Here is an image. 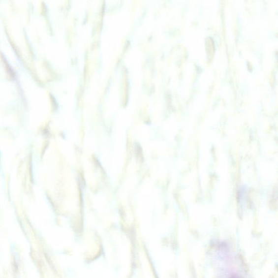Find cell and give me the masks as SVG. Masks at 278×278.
I'll list each match as a JSON object with an SVG mask.
<instances>
[{"label": "cell", "mask_w": 278, "mask_h": 278, "mask_svg": "<svg viewBox=\"0 0 278 278\" xmlns=\"http://www.w3.org/2000/svg\"><path fill=\"white\" fill-rule=\"evenodd\" d=\"M230 278H241L238 276L234 275V276H232V277H231Z\"/></svg>", "instance_id": "obj_1"}]
</instances>
